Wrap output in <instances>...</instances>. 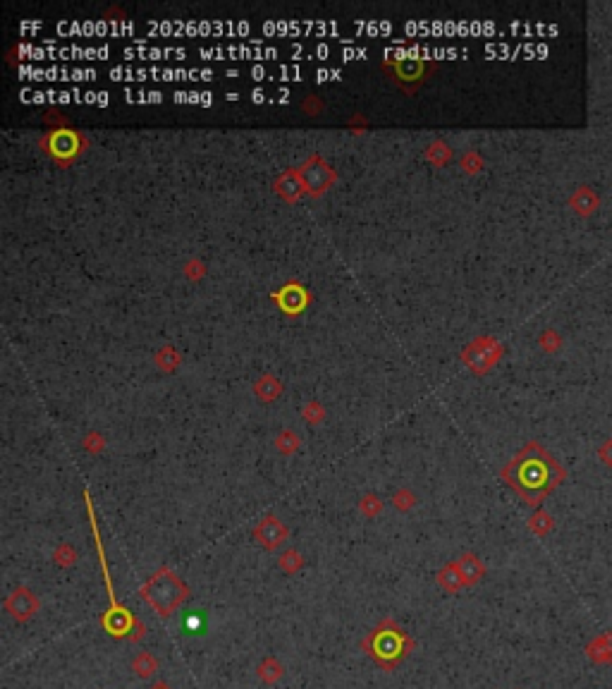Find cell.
<instances>
[{
	"label": "cell",
	"mask_w": 612,
	"mask_h": 689,
	"mask_svg": "<svg viewBox=\"0 0 612 689\" xmlns=\"http://www.w3.org/2000/svg\"><path fill=\"white\" fill-rule=\"evenodd\" d=\"M505 479L526 505H541L550 493L565 481V469L538 443H529L517 457L502 469Z\"/></svg>",
	"instance_id": "obj_1"
},
{
	"label": "cell",
	"mask_w": 612,
	"mask_h": 689,
	"mask_svg": "<svg viewBox=\"0 0 612 689\" xmlns=\"http://www.w3.org/2000/svg\"><path fill=\"white\" fill-rule=\"evenodd\" d=\"M414 649L416 642L392 618H383L361 639L363 654L371 658L378 668L387 670V673L395 670L404 658H409Z\"/></svg>",
	"instance_id": "obj_2"
},
{
	"label": "cell",
	"mask_w": 612,
	"mask_h": 689,
	"mask_svg": "<svg viewBox=\"0 0 612 689\" xmlns=\"http://www.w3.org/2000/svg\"><path fill=\"white\" fill-rule=\"evenodd\" d=\"M189 586L175 574L170 567H158L139 589V596L146 601V606L154 610L158 618H170L182 603L189 598Z\"/></svg>",
	"instance_id": "obj_3"
},
{
	"label": "cell",
	"mask_w": 612,
	"mask_h": 689,
	"mask_svg": "<svg viewBox=\"0 0 612 689\" xmlns=\"http://www.w3.org/2000/svg\"><path fill=\"white\" fill-rule=\"evenodd\" d=\"M94 536H96V546H99V560H101V570H103V582H106L108 589V598H111V606H108L106 613L101 615V627L108 632V637L113 639H130V642H142L146 637V625L137 618L135 613H130L123 603L118 601L113 591V579L108 574V565H106V555H103V546L99 539V531L94 527Z\"/></svg>",
	"instance_id": "obj_4"
},
{
	"label": "cell",
	"mask_w": 612,
	"mask_h": 689,
	"mask_svg": "<svg viewBox=\"0 0 612 689\" xmlns=\"http://www.w3.org/2000/svg\"><path fill=\"white\" fill-rule=\"evenodd\" d=\"M3 606L12 615L15 622H29L36 613H39L41 601L29 586H17V589L3 601Z\"/></svg>",
	"instance_id": "obj_5"
},
{
	"label": "cell",
	"mask_w": 612,
	"mask_h": 689,
	"mask_svg": "<svg viewBox=\"0 0 612 689\" xmlns=\"http://www.w3.org/2000/svg\"><path fill=\"white\" fill-rule=\"evenodd\" d=\"M254 536H256V541L261 543L266 551H275V548L287 539V529H285L273 515H268L261 519V524H258L256 529H254Z\"/></svg>",
	"instance_id": "obj_6"
},
{
	"label": "cell",
	"mask_w": 612,
	"mask_h": 689,
	"mask_svg": "<svg viewBox=\"0 0 612 689\" xmlns=\"http://www.w3.org/2000/svg\"><path fill=\"white\" fill-rule=\"evenodd\" d=\"M586 656L591 658L596 666H610L612 663V632L598 634L593 642L586 646Z\"/></svg>",
	"instance_id": "obj_7"
},
{
	"label": "cell",
	"mask_w": 612,
	"mask_h": 689,
	"mask_svg": "<svg viewBox=\"0 0 612 689\" xmlns=\"http://www.w3.org/2000/svg\"><path fill=\"white\" fill-rule=\"evenodd\" d=\"M457 567H459V574H462L466 586H476L483 579V574H486V565H483L474 553H464L462 558L457 560Z\"/></svg>",
	"instance_id": "obj_8"
},
{
	"label": "cell",
	"mask_w": 612,
	"mask_h": 689,
	"mask_svg": "<svg viewBox=\"0 0 612 689\" xmlns=\"http://www.w3.org/2000/svg\"><path fill=\"white\" fill-rule=\"evenodd\" d=\"M438 584H440V589H445L447 594H457L459 589H464V579H462V574H459V567L457 563H447L442 570L438 572Z\"/></svg>",
	"instance_id": "obj_9"
},
{
	"label": "cell",
	"mask_w": 612,
	"mask_h": 689,
	"mask_svg": "<svg viewBox=\"0 0 612 689\" xmlns=\"http://www.w3.org/2000/svg\"><path fill=\"white\" fill-rule=\"evenodd\" d=\"M256 675H258V680H261L263 685H275V682L285 675V666L277 661L275 656H266L263 661L258 663Z\"/></svg>",
	"instance_id": "obj_10"
},
{
	"label": "cell",
	"mask_w": 612,
	"mask_h": 689,
	"mask_svg": "<svg viewBox=\"0 0 612 689\" xmlns=\"http://www.w3.org/2000/svg\"><path fill=\"white\" fill-rule=\"evenodd\" d=\"M132 670H135V675L142 680L154 678V673L158 670V658L154 654H149V651H139L135 656V661H132Z\"/></svg>",
	"instance_id": "obj_11"
},
{
	"label": "cell",
	"mask_w": 612,
	"mask_h": 689,
	"mask_svg": "<svg viewBox=\"0 0 612 689\" xmlns=\"http://www.w3.org/2000/svg\"><path fill=\"white\" fill-rule=\"evenodd\" d=\"M277 567H280L285 574H296L301 567H304V558H301L299 551L289 548V551H285L280 558H277Z\"/></svg>",
	"instance_id": "obj_12"
},
{
	"label": "cell",
	"mask_w": 612,
	"mask_h": 689,
	"mask_svg": "<svg viewBox=\"0 0 612 689\" xmlns=\"http://www.w3.org/2000/svg\"><path fill=\"white\" fill-rule=\"evenodd\" d=\"M53 149H56V154H75V135H70V132H58L56 137H53Z\"/></svg>",
	"instance_id": "obj_13"
},
{
	"label": "cell",
	"mask_w": 612,
	"mask_h": 689,
	"mask_svg": "<svg viewBox=\"0 0 612 689\" xmlns=\"http://www.w3.org/2000/svg\"><path fill=\"white\" fill-rule=\"evenodd\" d=\"M56 563L60 567H72L77 563V551L72 546H68V543H63V546H58V551H56Z\"/></svg>",
	"instance_id": "obj_14"
},
{
	"label": "cell",
	"mask_w": 612,
	"mask_h": 689,
	"mask_svg": "<svg viewBox=\"0 0 612 689\" xmlns=\"http://www.w3.org/2000/svg\"><path fill=\"white\" fill-rule=\"evenodd\" d=\"M397 70H399V75H402L404 80H419L423 65L419 63V60H409V63H399Z\"/></svg>",
	"instance_id": "obj_15"
},
{
	"label": "cell",
	"mask_w": 612,
	"mask_h": 689,
	"mask_svg": "<svg viewBox=\"0 0 612 689\" xmlns=\"http://www.w3.org/2000/svg\"><path fill=\"white\" fill-rule=\"evenodd\" d=\"M359 507H361V512H363V515H366V517H375L380 510H383V503H380V500L375 498V495H363V500L359 503Z\"/></svg>",
	"instance_id": "obj_16"
},
{
	"label": "cell",
	"mask_w": 612,
	"mask_h": 689,
	"mask_svg": "<svg viewBox=\"0 0 612 689\" xmlns=\"http://www.w3.org/2000/svg\"><path fill=\"white\" fill-rule=\"evenodd\" d=\"M529 527L536 531V534H545V531H550V527H553V522H550V517L545 515V512H538V515H533V519L529 522Z\"/></svg>",
	"instance_id": "obj_17"
},
{
	"label": "cell",
	"mask_w": 612,
	"mask_h": 689,
	"mask_svg": "<svg viewBox=\"0 0 612 689\" xmlns=\"http://www.w3.org/2000/svg\"><path fill=\"white\" fill-rule=\"evenodd\" d=\"M296 445H299V438L294 436V433H282L280 440H277V448H280L282 452H294L296 450Z\"/></svg>",
	"instance_id": "obj_18"
},
{
	"label": "cell",
	"mask_w": 612,
	"mask_h": 689,
	"mask_svg": "<svg viewBox=\"0 0 612 689\" xmlns=\"http://www.w3.org/2000/svg\"><path fill=\"white\" fill-rule=\"evenodd\" d=\"M395 505L399 507V510H409V507L414 505V495H411L409 491H397L395 493Z\"/></svg>",
	"instance_id": "obj_19"
},
{
	"label": "cell",
	"mask_w": 612,
	"mask_h": 689,
	"mask_svg": "<svg viewBox=\"0 0 612 689\" xmlns=\"http://www.w3.org/2000/svg\"><path fill=\"white\" fill-rule=\"evenodd\" d=\"M185 627H187V632H194V634H199V632H201V618H199V615L196 613H194V615H187V618H185Z\"/></svg>",
	"instance_id": "obj_20"
},
{
	"label": "cell",
	"mask_w": 612,
	"mask_h": 689,
	"mask_svg": "<svg viewBox=\"0 0 612 689\" xmlns=\"http://www.w3.org/2000/svg\"><path fill=\"white\" fill-rule=\"evenodd\" d=\"M601 457H603L608 464H612V440H610L608 445H605V448H601Z\"/></svg>",
	"instance_id": "obj_21"
},
{
	"label": "cell",
	"mask_w": 612,
	"mask_h": 689,
	"mask_svg": "<svg viewBox=\"0 0 612 689\" xmlns=\"http://www.w3.org/2000/svg\"><path fill=\"white\" fill-rule=\"evenodd\" d=\"M154 689H170V687H168L166 682H158V685H154Z\"/></svg>",
	"instance_id": "obj_22"
}]
</instances>
